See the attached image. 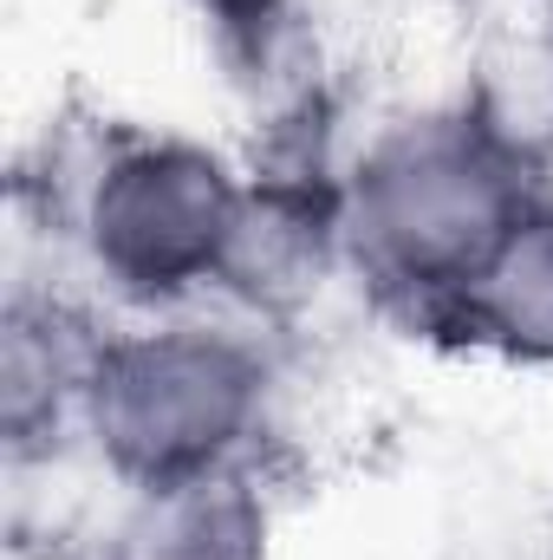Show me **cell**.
I'll list each match as a JSON object with an SVG mask.
<instances>
[{"label": "cell", "mask_w": 553, "mask_h": 560, "mask_svg": "<svg viewBox=\"0 0 553 560\" xmlns=\"http://www.w3.org/2000/svg\"><path fill=\"white\" fill-rule=\"evenodd\" d=\"M449 326L508 359L553 365V202H541L489 261V275L449 306Z\"/></svg>", "instance_id": "6"}, {"label": "cell", "mask_w": 553, "mask_h": 560, "mask_svg": "<svg viewBox=\"0 0 553 560\" xmlns=\"http://www.w3.org/2000/svg\"><path fill=\"white\" fill-rule=\"evenodd\" d=\"M286 7H293V0H196V13L215 26V39H222L228 52H248V59L274 46Z\"/></svg>", "instance_id": "8"}, {"label": "cell", "mask_w": 553, "mask_h": 560, "mask_svg": "<svg viewBox=\"0 0 553 560\" xmlns=\"http://www.w3.org/2000/svg\"><path fill=\"white\" fill-rule=\"evenodd\" d=\"M541 209L521 143L475 112L391 125L345 183V242L385 293L449 319Z\"/></svg>", "instance_id": "1"}, {"label": "cell", "mask_w": 553, "mask_h": 560, "mask_svg": "<svg viewBox=\"0 0 553 560\" xmlns=\"http://www.w3.org/2000/svg\"><path fill=\"white\" fill-rule=\"evenodd\" d=\"M98 339H85L66 313L52 306H13L7 319V359H0V405H7V436L26 450L52 436L66 411H85V378H92Z\"/></svg>", "instance_id": "7"}, {"label": "cell", "mask_w": 553, "mask_h": 560, "mask_svg": "<svg viewBox=\"0 0 553 560\" xmlns=\"http://www.w3.org/2000/svg\"><path fill=\"white\" fill-rule=\"evenodd\" d=\"M248 183L189 138H131L105 156L85 196V248L98 275L131 300H183L222 287L228 242L242 222Z\"/></svg>", "instance_id": "3"}, {"label": "cell", "mask_w": 553, "mask_h": 560, "mask_svg": "<svg viewBox=\"0 0 553 560\" xmlns=\"http://www.w3.org/2000/svg\"><path fill=\"white\" fill-rule=\"evenodd\" d=\"M268 372L255 346L209 326H150L98 339L85 378V436L125 489L235 469L261 423Z\"/></svg>", "instance_id": "2"}, {"label": "cell", "mask_w": 553, "mask_h": 560, "mask_svg": "<svg viewBox=\"0 0 553 560\" xmlns=\"http://www.w3.org/2000/svg\"><path fill=\"white\" fill-rule=\"evenodd\" d=\"M339 242H345V196H313L299 183H248L222 287L248 293L255 306H293L299 293L319 287Z\"/></svg>", "instance_id": "5"}, {"label": "cell", "mask_w": 553, "mask_h": 560, "mask_svg": "<svg viewBox=\"0 0 553 560\" xmlns=\"http://www.w3.org/2000/svg\"><path fill=\"white\" fill-rule=\"evenodd\" d=\"M105 560H268V509L242 469L131 489L105 528Z\"/></svg>", "instance_id": "4"}]
</instances>
